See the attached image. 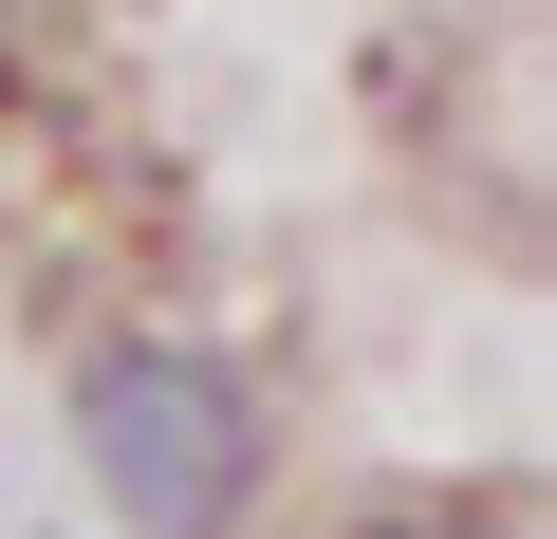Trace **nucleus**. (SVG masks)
Instances as JSON below:
<instances>
[{
	"instance_id": "f257e3e1",
	"label": "nucleus",
	"mask_w": 557,
	"mask_h": 539,
	"mask_svg": "<svg viewBox=\"0 0 557 539\" xmlns=\"http://www.w3.org/2000/svg\"><path fill=\"white\" fill-rule=\"evenodd\" d=\"M75 446H94V483H112L131 520H168V539H223L242 483H260V409H242V372L186 354V335H112V354L75 372Z\"/></svg>"
},
{
	"instance_id": "f03ea898",
	"label": "nucleus",
	"mask_w": 557,
	"mask_h": 539,
	"mask_svg": "<svg viewBox=\"0 0 557 539\" xmlns=\"http://www.w3.org/2000/svg\"><path fill=\"white\" fill-rule=\"evenodd\" d=\"M372 539H465V520H372Z\"/></svg>"
}]
</instances>
